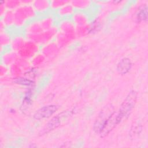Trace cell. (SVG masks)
<instances>
[{
  "instance_id": "obj_8",
  "label": "cell",
  "mask_w": 148,
  "mask_h": 148,
  "mask_svg": "<svg viewBox=\"0 0 148 148\" xmlns=\"http://www.w3.org/2000/svg\"><path fill=\"white\" fill-rule=\"evenodd\" d=\"M147 19V6L143 7L141 9L137 14V20L138 21H146Z\"/></svg>"
},
{
  "instance_id": "obj_2",
  "label": "cell",
  "mask_w": 148,
  "mask_h": 148,
  "mask_svg": "<svg viewBox=\"0 0 148 148\" xmlns=\"http://www.w3.org/2000/svg\"><path fill=\"white\" fill-rule=\"evenodd\" d=\"M114 112V108L111 104L105 106L98 113L93 125V130L95 132L99 134L105 124Z\"/></svg>"
},
{
  "instance_id": "obj_6",
  "label": "cell",
  "mask_w": 148,
  "mask_h": 148,
  "mask_svg": "<svg viewBox=\"0 0 148 148\" xmlns=\"http://www.w3.org/2000/svg\"><path fill=\"white\" fill-rule=\"evenodd\" d=\"M131 66L132 63L131 60L128 58H124L121 59L118 63L117 70L119 73L124 75L130 71Z\"/></svg>"
},
{
  "instance_id": "obj_9",
  "label": "cell",
  "mask_w": 148,
  "mask_h": 148,
  "mask_svg": "<svg viewBox=\"0 0 148 148\" xmlns=\"http://www.w3.org/2000/svg\"><path fill=\"white\" fill-rule=\"evenodd\" d=\"M18 84H23V85H29L32 84V82L27 79H23V78H20L17 80L16 82Z\"/></svg>"
},
{
  "instance_id": "obj_3",
  "label": "cell",
  "mask_w": 148,
  "mask_h": 148,
  "mask_svg": "<svg viewBox=\"0 0 148 148\" xmlns=\"http://www.w3.org/2000/svg\"><path fill=\"white\" fill-rule=\"evenodd\" d=\"M119 123L117 119V112L115 111L112 114L110 117L108 119L106 123L105 124L102 131L99 133L101 137H105L112 131L116 126Z\"/></svg>"
},
{
  "instance_id": "obj_5",
  "label": "cell",
  "mask_w": 148,
  "mask_h": 148,
  "mask_svg": "<svg viewBox=\"0 0 148 148\" xmlns=\"http://www.w3.org/2000/svg\"><path fill=\"white\" fill-rule=\"evenodd\" d=\"M62 116V113L53 117L45 125V127L42 130L41 133L42 135L46 133L49 132L50 131L57 128L61 124V117ZM41 134V135H42Z\"/></svg>"
},
{
  "instance_id": "obj_1",
  "label": "cell",
  "mask_w": 148,
  "mask_h": 148,
  "mask_svg": "<svg viewBox=\"0 0 148 148\" xmlns=\"http://www.w3.org/2000/svg\"><path fill=\"white\" fill-rule=\"evenodd\" d=\"M137 95V92L135 90H131L125 97L117 112V119L119 123L130 114L136 103Z\"/></svg>"
},
{
  "instance_id": "obj_7",
  "label": "cell",
  "mask_w": 148,
  "mask_h": 148,
  "mask_svg": "<svg viewBox=\"0 0 148 148\" xmlns=\"http://www.w3.org/2000/svg\"><path fill=\"white\" fill-rule=\"evenodd\" d=\"M142 131V126L139 123L134 124L131 128L130 131V135L131 138H136L138 135L140 134Z\"/></svg>"
},
{
  "instance_id": "obj_4",
  "label": "cell",
  "mask_w": 148,
  "mask_h": 148,
  "mask_svg": "<svg viewBox=\"0 0 148 148\" xmlns=\"http://www.w3.org/2000/svg\"><path fill=\"white\" fill-rule=\"evenodd\" d=\"M57 109V106L54 105L45 106L36 110L34 115V117L36 120L48 118L53 115Z\"/></svg>"
}]
</instances>
